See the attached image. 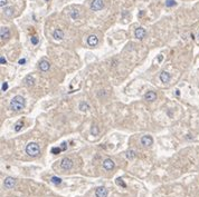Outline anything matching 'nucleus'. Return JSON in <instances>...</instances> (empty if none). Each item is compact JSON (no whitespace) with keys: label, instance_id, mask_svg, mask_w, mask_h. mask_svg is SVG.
<instances>
[{"label":"nucleus","instance_id":"nucleus-8","mask_svg":"<svg viewBox=\"0 0 199 197\" xmlns=\"http://www.w3.org/2000/svg\"><path fill=\"white\" fill-rule=\"evenodd\" d=\"M114 166H115L114 161L110 158H106L105 160L103 161V168L105 169V171H112V169L114 168Z\"/></svg>","mask_w":199,"mask_h":197},{"label":"nucleus","instance_id":"nucleus-27","mask_svg":"<svg viewBox=\"0 0 199 197\" xmlns=\"http://www.w3.org/2000/svg\"><path fill=\"white\" fill-rule=\"evenodd\" d=\"M1 89H2V91H6L7 89H8V82L7 81H5V82H2V86H1Z\"/></svg>","mask_w":199,"mask_h":197},{"label":"nucleus","instance_id":"nucleus-24","mask_svg":"<svg viewBox=\"0 0 199 197\" xmlns=\"http://www.w3.org/2000/svg\"><path fill=\"white\" fill-rule=\"evenodd\" d=\"M12 13H13V9L11 7H8V8L5 9V15H6V16H11Z\"/></svg>","mask_w":199,"mask_h":197},{"label":"nucleus","instance_id":"nucleus-25","mask_svg":"<svg viewBox=\"0 0 199 197\" xmlns=\"http://www.w3.org/2000/svg\"><path fill=\"white\" fill-rule=\"evenodd\" d=\"M61 152H62V148H59V147H53L52 148V153L54 155H57V154H59Z\"/></svg>","mask_w":199,"mask_h":197},{"label":"nucleus","instance_id":"nucleus-18","mask_svg":"<svg viewBox=\"0 0 199 197\" xmlns=\"http://www.w3.org/2000/svg\"><path fill=\"white\" fill-rule=\"evenodd\" d=\"M50 182H52L53 184H55V185H61L63 180H62V178L57 177V176H53L52 178H50Z\"/></svg>","mask_w":199,"mask_h":197},{"label":"nucleus","instance_id":"nucleus-16","mask_svg":"<svg viewBox=\"0 0 199 197\" xmlns=\"http://www.w3.org/2000/svg\"><path fill=\"white\" fill-rule=\"evenodd\" d=\"M25 83L28 87H31V86H34V83H35V79H34V77H31V76H27L26 78H25Z\"/></svg>","mask_w":199,"mask_h":197},{"label":"nucleus","instance_id":"nucleus-14","mask_svg":"<svg viewBox=\"0 0 199 197\" xmlns=\"http://www.w3.org/2000/svg\"><path fill=\"white\" fill-rule=\"evenodd\" d=\"M144 99L147 101H154L157 99V94L154 91H148L146 95H144Z\"/></svg>","mask_w":199,"mask_h":197},{"label":"nucleus","instance_id":"nucleus-20","mask_svg":"<svg viewBox=\"0 0 199 197\" xmlns=\"http://www.w3.org/2000/svg\"><path fill=\"white\" fill-rule=\"evenodd\" d=\"M98 133H100V130H98V127L96 125H93L92 126V128H91V134L92 135H98Z\"/></svg>","mask_w":199,"mask_h":197},{"label":"nucleus","instance_id":"nucleus-4","mask_svg":"<svg viewBox=\"0 0 199 197\" xmlns=\"http://www.w3.org/2000/svg\"><path fill=\"white\" fill-rule=\"evenodd\" d=\"M103 7H104L103 0H93V1L91 2V9H92L93 11H100Z\"/></svg>","mask_w":199,"mask_h":197},{"label":"nucleus","instance_id":"nucleus-9","mask_svg":"<svg viewBox=\"0 0 199 197\" xmlns=\"http://www.w3.org/2000/svg\"><path fill=\"white\" fill-rule=\"evenodd\" d=\"M98 44V38L97 36H95V35H91V36L87 37V45L91 46V47H94V46H96Z\"/></svg>","mask_w":199,"mask_h":197},{"label":"nucleus","instance_id":"nucleus-3","mask_svg":"<svg viewBox=\"0 0 199 197\" xmlns=\"http://www.w3.org/2000/svg\"><path fill=\"white\" fill-rule=\"evenodd\" d=\"M61 168L64 171H69L73 168V160L71 158H63L61 161Z\"/></svg>","mask_w":199,"mask_h":197},{"label":"nucleus","instance_id":"nucleus-2","mask_svg":"<svg viewBox=\"0 0 199 197\" xmlns=\"http://www.w3.org/2000/svg\"><path fill=\"white\" fill-rule=\"evenodd\" d=\"M26 153L28 154L29 156H31V157H36V156H38L39 153H40L39 145L36 144V143H29V144L26 146Z\"/></svg>","mask_w":199,"mask_h":197},{"label":"nucleus","instance_id":"nucleus-36","mask_svg":"<svg viewBox=\"0 0 199 197\" xmlns=\"http://www.w3.org/2000/svg\"><path fill=\"white\" fill-rule=\"evenodd\" d=\"M45 1H48V0H45Z\"/></svg>","mask_w":199,"mask_h":197},{"label":"nucleus","instance_id":"nucleus-29","mask_svg":"<svg viewBox=\"0 0 199 197\" xmlns=\"http://www.w3.org/2000/svg\"><path fill=\"white\" fill-rule=\"evenodd\" d=\"M0 64H1V65H6V64H7V60H6V58H5L2 55L0 56Z\"/></svg>","mask_w":199,"mask_h":197},{"label":"nucleus","instance_id":"nucleus-10","mask_svg":"<svg viewBox=\"0 0 199 197\" xmlns=\"http://www.w3.org/2000/svg\"><path fill=\"white\" fill-rule=\"evenodd\" d=\"M0 37H1V39H8L10 37V31H9V28H7V27H1V29H0Z\"/></svg>","mask_w":199,"mask_h":197},{"label":"nucleus","instance_id":"nucleus-11","mask_svg":"<svg viewBox=\"0 0 199 197\" xmlns=\"http://www.w3.org/2000/svg\"><path fill=\"white\" fill-rule=\"evenodd\" d=\"M15 184H16V179L12 177H7L4 182V185L6 188H12L15 186Z\"/></svg>","mask_w":199,"mask_h":197},{"label":"nucleus","instance_id":"nucleus-6","mask_svg":"<svg viewBox=\"0 0 199 197\" xmlns=\"http://www.w3.org/2000/svg\"><path fill=\"white\" fill-rule=\"evenodd\" d=\"M134 36H135L138 39H143L144 37L147 36L146 29L142 28V27H139V28H136L135 31H134Z\"/></svg>","mask_w":199,"mask_h":197},{"label":"nucleus","instance_id":"nucleus-28","mask_svg":"<svg viewBox=\"0 0 199 197\" xmlns=\"http://www.w3.org/2000/svg\"><path fill=\"white\" fill-rule=\"evenodd\" d=\"M31 44L33 45H37L38 44V38H37V37H31Z\"/></svg>","mask_w":199,"mask_h":197},{"label":"nucleus","instance_id":"nucleus-17","mask_svg":"<svg viewBox=\"0 0 199 197\" xmlns=\"http://www.w3.org/2000/svg\"><path fill=\"white\" fill-rule=\"evenodd\" d=\"M78 108H79V110L81 111H86V110L90 108V106H88V104L87 102H85V101H82L79 104V106H78Z\"/></svg>","mask_w":199,"mask_h":197},{"label":"nucleus","instance_id":"nucleus-15","mask_svg":"<svg viewBox=\"0 0 199 197\" xmlns=\"http://www.w3.org/2000/svg\"><path fill=\"white\" fill-rule=\"evenodd\" d=\"M160 80L162 82H169L170 81V74L167 71H162L160 74Z\"/></svg>","mask_w":199,"mask_h":197},{"label":"nucleus","instance_id":"nucleus-12","mask_svg":"<svg viewBox=\"0 0 199 197\" xmlns=\"http://www.w3.org/2000/svg\"><path fill=\"white\" fill-rule=\"evenodd\" d=\"M49 68H50L49 61H47V60H42V61L39 63V69L42 70V71L46 72V71H48V70H49Z\"/></svg>","mask_w":199,"mask_h":197},{"label":"nucleus","instance_id":"nucleus-23","mask_svg":"<svg viewBox=\"0 0 199 197\" xmlns=\"http://www.w3.org/2000/svg\"><path fill=\"white\" fill-rule=\"evenodd\" d=\"M177 2L174 1V0H166V6L167 7H173L176 6Z\"/></svg>","mask_w":199,"mask_h":197},{"label":"nucleus","instance_id":"nucleus-33","mask_svg":"<svg viewBox=\"0 0 199 197\" xmlns=\"http://www.w3.org/2000/svg\"><path fill=\"white\" fill-rule=\"evenodd\" d=\"M176 95H177V96H179V95H180V91H179V90H177V91H176Z\"/></svg>","mask_w":199,"mask_h":197},{"label":"nucleus","instance_id":"nucleus-21","mask_svg":"<svg viewBox=\"0 0 199 197\" xmlns=\"http://www.w3.org/2000/svg\"><path fill=\"white\" fill-rule=\"evenodd\" d=\"M23 126H24V123H23L21 120H19V121H18V123L15 125V130H16V131H20L21 128H23Z\"/></svg>","mask_w":199,"mask_h":197},{"label":"nucleus","instance_id":"nucleus-26","mask_svg":"<svg viewBox=\"0 0 199 197\" xmlns=\"http://www.w3.org/2000/svg\"><path fill=\"white\" fill-rule=\"evenodd\" d=\"M116 184H117V185H122L123 187H126L125 183L122 180V178H117V179H116Z\"/></svg>","mask_w":199,"mask_h":197},{"label":"nucleus","instance_id":"nucleus-13","mask_svg":"<svg viewBox=\"0 0 199 197\" xmlns=\"http://www.w3.org/2000/svg\"><path fill=\"white\" fill-rule=\"evenodd\" d=\"M53 37L55 40H62L64 38V32L62 29H55L53 32Z\"/></svg>","mask_w":199,"mask_h":197},{"label":"nucleus","instance_id":"nucleus-22","mask_svg":"<svg viewBox=\"0 0 199 197\" xmlns=\"http://www.w3.org/2000/svg\"><path fill=\"white\" fill-rule=\"evenodd\" d=\"M78 16H79V13H78V11H77V10H72V11H71V17H72V19H77V18H78Z\"/></svg>","mask_w":199,"mask_h":197},{"label":"nucleus","instance_id":"nucleus-5","mask_svg":"<svg viewBox=\"0 0 199 197\" xmlns=\"http://www.w3.org/2000/svg\"><path fill=\"white\" fill-rule=\"evenodd\" d=\"M141 144L143 145L144 147H150L153 144V138L150 135H144L141 138Z\"/></svg>","mask_w":199,"mask_h":197},{"label":"nucleus","instance_id":"nucleus-7","mask_svg":"<svg viewBox=\"0 0 199 197\" xmlns=\"http://www.w3.org/2000/svg\"><path fill=\"white\" fill-rule=\"evenodd\" d=\"M107 194H109V191L105 187H103V186H101V187H97L95 190V196L96 197H107Z\"/></svg>","mask_w":199,"mask_h":197},{"label":"nucleus","instance_id":"nucleus-1","mask_svg":"<svg viewBox=\"0 0 199 197\" xmlns=\"http://www.w3.org/2000/svg\"><path fill=\"white\" fill-rule=\"evenodd\" d=\"M25 105H26V100L23 96L17 95L15 96L10 101V108H11L13 111H20L21 109L25 108Z\"/></svg>","mask_w":199,"mask_h":197},{"label":"nucleus","instance_id":"nucleus-31","mask_svg":"<svg viewBox=\"0 0 199 197\" xmlns=\"http://www.w3.org/2000/svg\"><path fill=\"white\" fill-rule=\"evenodd\" d=\"M61 148H62V150H66L67 149V144H66V143H63Z\"/></svg>","mask_w":199,"mask_h":197},{"label":"nucleus","instance_id":"nucleus-35","mask_svg":"<svg viewBox=\"0 0 199 197\" xmlns=\"http://www.w3.org/2000/svg\"><path fill=\"white\" fill-rule=\"evenodd\" d=\"M198 40H199V35H198Z\"/></svg>","mask_w":199,"mask_h":197},{"label":"nucleus","instance_id":"nucleus-32","mask_svg":"<svg viewBox=\"0 0 199 197\" xmlns=\"http://www.w3.org/2000/svg\"><path fill=\"white\" fill-rule=\"evenodd\" d=\"M19 64H20V65H25V64H26V59H25V58L20 59V60H19Z\"/></svg>","mask_w":199,"mask_h":197},{"label":"nucleus","instance_id":"nucleus-34","mask_svg":"<svg viewBox=\"0 0 199 197\" xmlns=\"http://www.w3.org/2000/svg\"><path fill=\"white\" fill-rule=\"evenodd\" d=\"M161 60H162V56L160 55V56H159V61H161Z\"/></svg>","mask_w":199,"mask_h":197},{"label":"nucleus","instance_id":"nucleus-19","mask_svg":"<svg viewBox=\"0 0 199 197\" xmlns=\"http://www.w3.org/2000/svg\"><path fill=\"white\" fill-rule=\"evenodd\" d=\"M126 158L128 159H134L135 158V156H136V154H135V152L134 150H129L128 153H126Z\"/></svg>","mask_w":199,"mask_h":197},{"label":"nucleus","instance_id":"nucleus-30","mask_svg":"<svg viewBox=\"0 0 199 197\" xmlns=\"http://www.w3.org/2000/svg\"><path fill=\"white\" fill-rule=\"evenodd\" d=\"M6 5H7V0H0V6H1V8H4Z\"/></svg>","mask_w":199,"mask_h":197}]
</instances>
